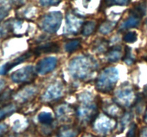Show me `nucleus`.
Masks as SVG:
<instances>
[{
    "label": "nucleus",
    "instance_id": "39",
    "mask_svg": "<svg viewBox=\"0 0 147 137\" xmlns=\"http://www.w3.org/2000/svg\"><path fill=\"white\" fill-rule=\"evenodd\" d=\"M144 121L147 124V109L146 113H145V116H144Z\"/></svg>",
    "mask_w": 147,
    "mask_h": 137
},
{
    "label": "nucleus",
    "instance_id": "4",
    "mask_svg": "<svg viewBox=\"0 0 147 137\" xmlns=\"http://www.w3.org/2000/svg\"><path fill=\"white\" fill-rule=\"evenodd\" d=\"M63 20V14L59 11H52L43 15L39 20V27L47 33H55L60 28Z\"/></svg>",
    "mask_w": 147,
    "mask_h": 137
},
{
    "label": "nucleus",
    "instance_id": "1",
    "mask_svg": "<svg viewBox=\"0 0 147 137\" xmlns=\"http://www.w3.org/2000/svg\"><path fill=\"white\" fill-rule=\"evenodd\" d=\"M98 67L97 61L90 56H79L70 61L68 70L76 79L86 81L94 75Z\"/></svg>",
    "mask_w": 147,
    "mask_h": 137
},
{
    "label": "nucleus",
    "instance_id": "23",
    "mask_svg": "<svg viewBox=\"0 0 147 137\" xmlns=\"http://www.w3.org/2000/svg\"><path fill=\"white\" fill-rule=\"evenodd\" d=\"M109 42L105 39H101L100 41H96V44L93 46V51L97 53L107 52L109 50Z\"/></svg>",
    "mask_w": 147,
    "mask_h": 137
},
{
    "label": "nucleus",
    "instance_id": "24",
    "mask_svg": "<svg viewBox=\"0 0 147 137\" xmlns=\"http://www.w3.org/2000/svg\"><path fill=\"white\" fill-rule=\"evenodd\" d=\"M10 6L5 0H0V22L9 13Z\"/></svg>",
    "mask_w": 147,
    "mask_h": 137
},
{
    "label": "nucleus",
    "instance_id": "26",
    "mask_svg": "<svg viewBox=\"0 0 147 137\" xmlns=\"http://www.w3.org/2000/svg\"><path fill=\"white\" fill-rule=\"evenodd\" d=\"M38 120L43 124H50L53 121V116L50 113L42 112L39 114Z\"/></svg>",
    "mask_w": 147,
    "mask_h": 137
},
{
    "label": "nucleus",
    "instance_id": "36",
    "mask_svg": "<svg viewBox=\"0 0 147 137\" xmlns=\"http://www.w3.org/2000/svg\"><path fill=\"white\" fill-rule=\"evenodd\" d=\"M141 137H147V127L143 128L141 133Z\"/></svg>",
    "mask_w": 147,
    "mask_h": 137
},
{
    "label": "nucleus",
    "instance_id": "27",
    "mask_svg": "<svg viewBox=\"0 0 147 137\" xmlns=\"http://www.w3.org/2000/svg\"><path fill=\"white\" fill-rule=\"evenodd\" d=\"M130 0H104V4L106 7L119 5L123 6L128 4Z\"/></svg>",
    "mask_w": 147,
    "mask_h": 137
},
{
    "label": "nucleus",
    "instance_id": "2",
    "mask_svg": "<svg viewBox=\"0 0 147 137\" xmlns=\"http://www.w3.org/2000/svg\"><path fill=\"white\" fill-rule=\"evenodd\" d=\"M80 106L77 108V115L84 124L94 121L98 116L96 104L93 102V96L90 93L84 92L79 96Z\"/></svg>",
    "mask_w": 147,
    "mask_h": 137
},
{
    "label": "nucleus",
    "instance_id": "12",
    "mask_svg": "<svg viewBox=\"0 0 147 137\" xmlns=\"http://www.w3.org/2000/svg\"><path fill=\"white\" fill-rule=\"evenodd\" d=\"M56 116L60 121H67L74 114L73 108L67 104H61L55 110Z\"/></svg>",
    "mask_w": 147,
    "mask_h": 137
},
{
    "label": "nucleus",
    "instance_id": "9",
    "mask_svg": "<svg viewBox=\"0 0 147 137\" xmlns=\"http://www.w3.org/2000/svg\"><path fill=\"white\" fill-rule=\"evenodd\" d=\"M57 60L55 57H47L40 60L37 64L36 70L38 74L45 75L51 72L57 66Z\"/></svg>",
    "mask_w": 147,
    "mask_h": 137
},
{
    "label": "nucleus",
    "instance_id": "34",
    "mask_svg": "<svg viewBox=\"0 0 147 137\" xmlns=\"http://www.w3.org/2000/svg\"><path fill=\"white\" fill-rule=\"evenodd\" d=\"M7 28H4V27H0V39L1 38V37H3V36L4 35V34H6V31H7V29H6Z\"/></svg>",
    "mask_w": 147,
    "mask_h": 137
},
{
    "label": "nucleus",
    "instance_id": "20",
    "mask_svg": "<svg viewBox=\"0 0 147 137\" xmlns=\"http://www.w3.org/2000/svg\"><path fill=\"white\" fill-rule=\"evenodd\" d=\"M117 22L113 21H106L103 22L99 27V31L101 34H107L111 32L113 30V29L116 27Z\"/></svg>",
    "mask_w": 147,
    "mask_h": 137
},
{
    "label": "nucleus",
    "instance_id": "25",
    "mask_svg": "<svg viewBox=\"0 0 147 137\" xmlns=\"http://www.w3.org/2000/svg\"><path fill=\"white\" fill-rule=\"evenodd\" d=\"M80 46V41L79 39H73L65 44V51L68 53H72L76 51Z\"/></svg>",
    "mask_w": 147,
    "mask_h": 137
},
{
    "label": "nucleus",
    "instance_id": "3",
    "mask_svg": "<svg viewBox=\"0 0 147 137\" xmlns=\"http://www.w3.org/2000/svg\"><path fill=\"white\" fill-rule=\"evenodd\" d=\"M119 77V71L116 68L109 67L105 68L98 77L96 88L100 92H110L114 88Z\"/></svg>",
    "mask_w": 147,
    "mask_h": 137
},
{
    "label": "nucleus",
    "instance_id": "29",
    "mask_svg": "<svg viewBox=\"0 0 147 137\" xmlns=\"http://www.w3.org/2000/svg\"><path fill=\"white\" fill-rule=\"evenodd\" d=\"M137 34L135 31H130L125 34L123 37V40L127 43H134L137 40Z\"/></svg>",
    "mask_w": 147,
    "mask_h": 137
},
{
    "label": "nucleus",
    "instance_id": "13",
    "mask_svg": "<svg viewBox=\"0 0 147 137\" xmlns=\"http://www.w3.org/2000/svg\"><path fill=\"white\" fill-rule=\"evenodd\" d=\"M37 88L35 86H29L24 87L15 94L14 96V99L19 102H24L34 96L37 93Z\"/></svg>",
    "mask_w": 147,
    "mask_h": 137
},
{
    "label": "nucleus",
    "instance_id": "38",
    "mask_svg": "<svg viewBox=\"0 0 147 137\" xmlns=\"http://www.w3.org/2000/svg\"><path fill=\"white\" fill-rule=\"evenodd\" d=\"M144 93L145 96L147 97V85H146L144 88Z\"/></svg>",
    "mask_w": 147,
    "mask_h": 137
},
{
    "label": "nucleus",
    "instance_id": "19",
    "mask_svg": "<svg viewBox=\"0 0 147 137\" xmlns=\"http://www.w3.org/2000/svg\"><path fill=\"white\" fill-rule=\"evenodd\" d=\"M140 20L141 19L131 15L126 21H123V24L121 26V29H127L129 28H134V27H138L139 23H140Z\"/></svg>",
    "mask_w": 147,
    "mask_h": 137
},
{
    "label": "nucleus",
    "instance_id": "30",
    "mask_svg": "<svg viewBox=\"0 0 147 137\" xmlns=\"http://www.w3.org/2000/svg\"><path fill=\"white\" fill-rule=\"evenodd\" d=\"M11 96V91L9 89L5 90L3 91L2 93L0 94V104H4V103L7 102L9 101Z\"/></svg>",
    "mask_w": 147,
    "mask_h": 137
},
{
    "label": "nucleus",
    "instance_id": "32",
    "mask_svg": "<svg viewBox=\"0 0 147 137\" xmlns=\"http://www.w3.org/2000/svg\"><path fill=\"white\" fill-rule=\"evenodd\" d=\"M136 126L135 124H134L129 131V133L127 134V137H136Z\"/></svg>",
    "mask_w": 147,
    "mask_h": 137
},
{
    "label": "nucleus",
    "instance_id": "37",
    "mask_svg": "<svg viewBox=\"0 0 147 137\" xmlns=\"http://www.w3.org/2000/svg\"><path fill=\"white\" fill-rule=\"evenodd\" d=\"M82 137H95V136L93 135H92V134H84V135H83Z\"/></svg>",
    "mask_w": 147,
    "mask_h": 137
},
{
    "label": "nucleus",
    "instance_id": "22",
    "mask_svg": "<svg viewBox=\"0 0 147 137\" xmlns=\"http://www.w3.org/2000/svg\"><path fill=\"white\" fill-rule=\"evenodd\" d=\"M96 23L94 21H89L85 23L82 28V34L84 36H90L96 30Z\"/></svg>",
    "mask_w": 147,
    "mask_h": 137
},
{
    "label": "nucleus",
    "instance_id": "28",
    "mask_svg": "<svg viewBox=\"0 0 147 137\" xmlns=\"http://www.w3.org/2000/svg\"><path fill=\"white\" fill-rule=\"evenodd\" d=\"M125 51H126V53H125V56L123 59V61L126 62L128 65H131L135 61L134 58L131 55V49L129 47H126Z\"/></svg>",
    "mask_w": 147,
    "mask_h": 137
},
{
    "label": "nucleus",
    "instance_id": "14",
    "mask_svg": "<svg viewBox=\"0 0 147 137\" xmlns=\"http://www.w3.org/2000/svg\"><path fill=\"white\" fill-rule=\"evenodd\" d=\"M60 50V47L57 43L50 42L47 43L44 45L37 47L33 50V54L38 56L41 54H47V53H55L58 52Z\"/></svg>",
    "mask_w": 147,
    "mask_h": 137
},
{
    "label": "nucleus",
    "instance_id": "18",
    "mask_svg": "<svg viewBox=\"0 0 147 137\" xmlns=\"http://www.w3.org/2000/svg\"><path fill=\"white\" fill-rule=\"evenodd\" d=\"M121 108L120 107V106L116 104V103H114V104H109L104 107L106 114H107L109 116L112 117V118H114V117H117L120 116L119 114L121 113Z\"/></svg>",
    "mask_w": 147,
    "mask_h": 137
},
{
    "label": "nucleus",
    "instance_id": "8",
    "mask_svg": "<svg viewBox=\"0 0 147 137\" xmlns=\"http://www.w3.org/2000/svg\"><path fill=\"white\" fill-rule=\"evenodd\" d=\"M82 19L75 14L69 13L66 16V24L65 33L67 34H76L80 29L83 24Z\"/></svg>",
    "mask_w": 147,
    "mask_h": 137
},
{
    "label": "nucleus",
    "instance_id": "31",
    "mask_svg": "<svg viewBox=\"0 0 147 137\" xmlns=\"http://www.w3.org/2000/svg\"><path fill=\"white\" fill-rule=\"evenodd\" d=\"M61 0H40V4L43 7H50V6L57 5Z\"/></svg>",
    "mask_w": 147,
    "mask_h": 137
},
{
    "label": "nucleus",
    "instance_id": "11",
    "mask_svg": "<svg viewBox=\"0 0 147 137\" xmlns=\"http://www.w3.org/2000/svg\"><path fill=\"white\" fill-rule=\"evenodd\" d=\"M32 54H33V52H32V51H27V52L24 53V54H22V55L20 56V57L16 58L15 59L12 60V61H9V62L6 63L5 64H4V65L1 66V67H0V75H4V74H6L8 71H9L13 67L19 65L20 64L24 62L26 60L30 59Z\"/></svg>",
    "mask_w": 147,
    "mask_h": 137
},
{
    "label": "nucleus",
    "instance_id": "5",
    "mask_svg": "<svg viewBox=\"0 0 147 137\" xmlns=\"http://www.w3.org/2000/svg\"><path fill=\"white\" fill-rule=\"evenodd\" d=\"M136 99L134 90L129 84H122L115 93V101L119 106H130Z\"/></svg>",
    "mask_w": 147,
    "mask_h": 137
},
{
    "label": "nucleus",
    "instance_id": "35",
    "mask_svg": "<svg viewBox=\"0 0 147 137\" xmlns=\"http://www.w3.org/2000/svg\"><path fill=\"white\" fill-rule=\"evenodd\" d=\"M26 0H13V2L17 5H22L25 2Z\"/></svg>",
    "mask_w": 147,
    "mask_h": 137
},
{
    "label": "nucleus",
    "instance_id": "7",
    "mask_svg": "<svg viewBox=\"0 0 147 137\" xmlns=\"http://www.w3.org/2000/svg\"><path fill=\"white\" fill-rule=\"evenodd\" d=\"M116 126L114 118L109 116L107 114L98 116L94 120V129L100 134H108Z\"/></svg>",
    "mask_w": 147,
    "mask_h": 137
},
{
    "label": "nucleus",
    "instance_id": "10",
    "mask_svg": "<svg viewBox=\"0 0 147 137\" xmlns=\"http://www.w3.org/2000/svg\"><path fill=\"white\" fill-rule=\"evenodd\" d=\"M63 86L59 82L51 84L42 96L43 101H50L60 98L63 94Z\"/></svg>",
    "mask_w": 147,
    "mask_h": 137
},
{
    "label": "nucleus",
    "instance_id": "6",
    "mask_svg": "<svg viewBox=\"0 0 147 137\" xmlns=\"http://www.w3.org/2000/svg\"><path fill=\"white\" fill-rule=\"evenodd\" d=\"M37 77L34 68L32 66H27L12 73L11 78L17 84L31 83Z\"/></svg>",
    "mask_w": 147,
    "mask_h": 137
},
{
    "label": "nucleus",
    "instance_id": "16",
    "mask_svg": "<svg viewBox=\"0 0 147 137\" xmlns=\"http://www.w3.org/2000/svg\"><path fill=\"white\" fill-rule=\"evenodd\" d=\"M78 134V130L69 126H64L60 128L56 134V137H76Z\"/></svg>",
    "mask_w": 147,
    "mask_h": 137
},
{
    "label": "nucleus",
    "instance_id": "21",
    "mask_svg": "<svg viewBox=\"0 0 147 137\" xmlns=\"http://www.w3.org/2000/svg\"><path fill=\"white\" fill-rule=\"evenodd\" d=\"M16 110L17 106L15 104H9L0 108V121L15 112Z\"/></svg>",
    "mask_w": 147,
    "mask_h": 137
},
{
    "label": "nucleus",
    "instance_id": "15",
    "mask_svg": "<svg viewBox=\"0 0 147 137\" xmlns=\"http://www.w3.org/2000/svg\"><path fill=\"white\" fill-rule=\"evenodd\" d=\"M122 57V50L120 46L111 47L106 52V58L110 62H116Z\"/></svg>",
    "mask_w": 147,
    "mask_h": 137
},
{
    "label": "nucleus",
    "instance_id": "17",
    "mask_svg": "<svg viewBox=\"0 0 147 137\" xmlns=\"http://www.w3.org/2000/svg\"><path fill=\"white\" fill-rule=\"evenodd\" d=\"M146 11V4L144 1L139 3L131 9L130 15L134 16L137 18L142 19Z\"/></svg>",
    "mask_w": 147,
    "mask_h": 137
},
{
    "label": "nucleus",
    "instance_id": "33",
    "mask_svg": "<svg viewBox=\"0 0 147 137\" xmlns=\"http://www.w3.org/2000/svg\"><path fill=\"white\" fill-rule=\"evenodd\" d=\"M8 130V126L6 124H0V137L4 135Z\"/></svg>",
    "mask_w": 147,
    "mask_h": 137
}]
</instances>
